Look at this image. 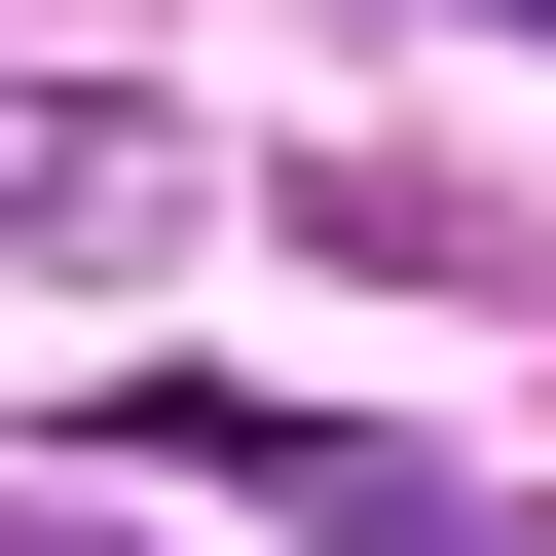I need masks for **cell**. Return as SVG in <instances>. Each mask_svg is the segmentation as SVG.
<instances>
[{"label":"cell","instance_id":"cell-1","mask_svg":"<svg viewBox=\"0 0 556 556\" xmlns=\"http://www.w3.org/2000/svg\"><path fill=\"white\" fill-rule=\"evenodd\" d=\"M112 445H149V482H260L298 556H556L519 482H445V445H334V408H223V371H149Z\"/></svg>","mask_w":556,"mask_h":556},{"label":"cell","instance_id":"cell-2","mask_svg":"<svg viewBox=\"0 0 556 556\" xmlns=\"http://www.w3.org/2000/svg\"><path fill=\"white\" fill-rule=\"evenodd\" d=\"M186 112H112V75H38V112H0V260H186Z\"/></svg>","mask_w":556,"mask_h":556}]
</instances>
